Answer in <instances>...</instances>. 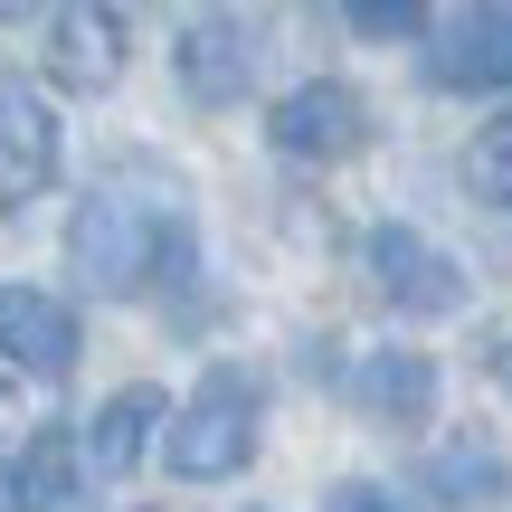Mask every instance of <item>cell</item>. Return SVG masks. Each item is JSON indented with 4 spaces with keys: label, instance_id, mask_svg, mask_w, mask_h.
Segmentation results:
<instances>
[{
    "label": "cell",
    "instance_id": "cell-1",
    "mask_svg": "<svg viewBox=\"0 0 512 512\" xmlns=\"http://www.w3.org/2000/svg\"><path fill=\"white\" fill-rule=\"evenodd\" d=\"M190 266V209H181V181L162 162H124L76 200L67 219V275L86 294H143L162 275Z\"/></svg>",
    "mask_w": 512,
    "mask_h": 512
},
{
    "label": "cell",
    "instance_id": "cell-2",
    "mask_svg": "<svg viewBox=\"0 0 512 512\" xmlns=\"http://www.w3.org/2000/svg\"><path fill=\"white\" fill-rule=\"evenodd\" d=\"M256 427H266V389H256V370L247 361H219L181 408H171L162 456H171V475H181V484H228V475H247Z\"/></svg>",
    "mask_w": 512,
    "mask_h": 512
},
{
    "label": "cell",
    "instance_id": "cell-3",
    "mask_svg": "<svg viewBox=\"0 0 512 512\" xmlns=\"http://www.w3.org/2000/svg\"><path fill=\"white\" fill-rule=\"evenodd\" d=\"M266 143H275V162H351V152L370 143V105H361V86H342V76H313V86H294L285 105L266 114Z\"/></svg>",
    "mask_w": 512,
    "mask_h": 512
},
{
    "label": "cell",
    "instance_id": "cell-4",
    "mask_svg": "<svg viewBox=\"0 0 512 512\" xmlns=\"http://www.w3.org/2000/svg\"><path fill=\"white\" fill-rule=\"evenodd\" d=\"M427 86L446 95H494L512 86V0H456L427 48Z\"/></svg>",
    "mask_w": 512,
    "mask_h": 512
},
{
    "label": "cell",
    "instance_id": "cell-5",
    "mask_svg": "<svg viewBox=\"0 0 512 512\" xmlns=\"http://www.w3.org/2000/svg\"><path fill=\"white\" fill-rule=\"evenodd\" d=\"M57 181V105L38 95V76H10L0 67V209H29L48 200Z\"/></svg>",
    "mask_w": 512,
    "mask_h": 512
},
{
    "label": "cell",
    "instance_id": "cell-6",
    "mask_svg": "<svg viewBox=\"0 0 512 512\" xmlns=\"http://www.w3.org/2000/svg\"><path fill=\"white\" fill-rule=\"evenodd\" d=\"M361 266H370V285H380L399 313H456V304H465V266H456L437 238L399 228V219L361 238Z\"/></svg>",
    "mask_w": 512,
    "mask_h": 512
},
{
    "label": "cell",
    "instance_id": "cell-7",
    "mask_svg": "<svg viewBox=\"0 0 512 512\" xmlns=\"http://www.w3.org/2000/svg\"><path fill=\"white\" fill-rule=\"evenodd\" d=\"M124 57H133V29H124L114 0H67V10H57V29H48V76H57L67 95L124 86Z\"/></svg>",
    "mask_w": 512,
    "mask_h": 512
},
{
    "label": "cell",
    "instance_id": "cell-8",
    "mask_svg": "<svg viewBox=\"0 0 512 512\" xmlns=\"http://www.w3.org/2000/svg\"><path fill=\"white\" fill-rule=\"evenodd\" d=\"M0 361L29 370V380H67V370L86 361V332H76V313L57 304V294L0 285Z\"/></svg>",
    "mask_w": 512,
    "mask_h": 512
},
{
    "label": "cell",
    "instance_id": "cell-9",
    "mask_svg": "<svg viewBox=\"0 0 512 512\" xmlns=\"http://www.w3.org/2000/svg\"><path fill=\"white\" fill-rule=\"evenodd\" d=\"M162 427H171V399H162L152 380L114 389V399L95 408V427H86V475H105V484L143 475V456L162 446Z\"/></svg>",
    "mask_w": 512,
    "mask_h": 512
},
{
    "label": "cell",
    "instance_id": "cell-10",
    "mask_svg": "<svg viewBox=\"0 0 512 512\" xmlns=\"http://www.w3.org/2000/svg\"><path fill=\"white\" fill-rule=\"evenodd\" d=\"M256 76V48H247V19H190L181 29V95L190 105H238Z\"/></svg>",
    "mask_w": 512,
    "mask_h": 512
},
{
    "label": "cell",
    "instance_id": "cell-11",
    "mask_svg": "<svg viewBox=\"0 0 512 512\" xmlns=\"http://www.w3.org/2000/svg\"><path fill=\"white\" fill-rule=\"evenodd\" d=\"M351 399H361L370 418H389V427H427L437 370H427V351H361V361H351Z\"/></svg>",
    "mask_w": 512,
    "mask_h": 512
},
{
    "label": "cell",
    "instance_id": "cell-12",
    "mask_svg": "<svg viewBox=\"0 0 512 512\" xmlns=\"http://www.w3.org/2000/svg\"><path fill=\"white\" fill-rule=\"evenodd\" d=\"M19 503L29 512H86V446H76V427H38L19 446Z\"/></svg>",
    "mask_w": 512,
    "mask_h": 512
},
{
    "label": "cell",
    "instance_id": "cell-13",
    "mask_svg": "<svg viewBox=\"0 0 512 512\" xmlns=\"http://www.w3.org/2000/svg\"><path fill=\"white\" fill-rule=\"evenodd\" d=\"M465 190H475L484 209H512V105L465 143Z\"/></svg>",
    "mask_w": 512,
    "mask_h": 512
},
{
    "label": "cell",
    "instance_id": "cell-14",
    "mask_svg": "<svg viewBox=\"0 0 512 512\" xmlns=\"http://www.w3.org/2000/svg\"><path fill=\"white\" fill-rule=\"evenodd\" d=\"M427 10H437V0H342V19H351L361 38H418Z\"/></svg>",
    "mask_w": 512,
    "mask_h": 512
},
{
    "label": "cell",
    "instance_id": "cell-15",
    "mask_svg": "<svg viewBox=\"0 0 512 512\" xmlns=\"http://www.w3.org/2000/svg\"><path fill=\"white\" fill-rule=\"evenodd\" d=\"M323 512H399V503H389L380 484H332V503H323Z\"/></svg>",
    "mask_w": 512,
    "mask_h": 512
},
{
    "label": "cell",
    "instance_id": "cell-16",
    "mask_svg": "<svg viewBox=\"0 0 512 512\" xmlns=\"http://www.w3.org/2000/svg\"><path fill=\"white\" fill-rule=\"evenodd\" d=\"M0 512H29L19 503V456H0Z\"/></svg>",
    "mask_w": 512,
    "mask_h": 512
},
{
    "label": "cell",
    "instance_id": "cell-17",
    "mask_svg": "<svg viewBox=\"0 0 512 512\" xmlns=\"http://www.w3.org/2000/svg\"><path fill=\"white\" fill-rule=\"evenodd\" d=\"M10 19H38V0H0V29H10Z\"/></svg>",
    "mask_w": 512,
    "mask_h": 512
},
{
    "label": "cell",
    "instance_id": "cell-18",
    "mask_svg": "<svg viewBox=\"0 0 512 512\" xmlns=\"http://www.w3.org/2000/svg\"><path fill=\"white\" fill-rule=\"evenodd\" d=\"M0 380H10V361H0Z\"/></svg>",
    "mask_w": 512,
    "mask_h": 512
}]
</instances>
